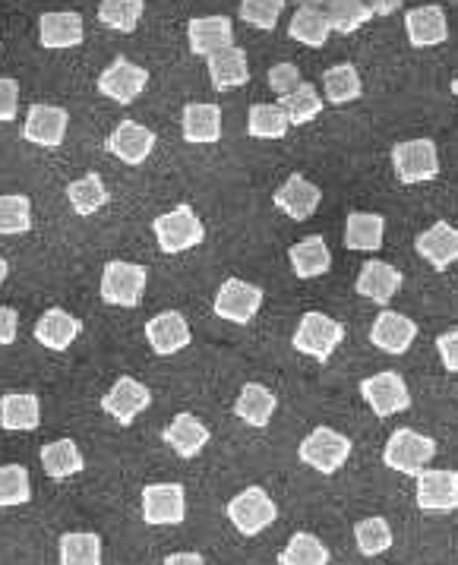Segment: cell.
<instances>
[{
  "mask_svg": "<svg viewBox=\"0 0 458 565\" xmlns=\"http://www.w3.org/2000/svg\"><path fill=\"white\" fill-rule=\"evenodd\" d=\"M149 285V269L139 263H124V259H111L102 269V285L98 295L105 303L120 307V310H137Z\"/></svg>",
  "mask_w": 458,
  "mask_h": 565,
  "instance_id": "cell-1",
  "label": "cell"
},
{
  "mask_svg": "<svg viewBox=\"0 0 458 565\" xmlns=\"http://www.w3.org/2000/svg\"><path fill=\"white\" fill-rule=\"evenodd\" d=\"M152 234L159 241L161 253L174 256V253H187V249L200 247L203 237H206V227H203L200 215L190 205H178V209L164 212V215H159L152 222Z\"/></svg>",
  "mask_w": 458,
  "mask_h": 565,
  "instance_id": "cell-2",
  "label": "cell"
},
{
  "mask_svg": "<svg viewBox=\"0 0 458 565\" xmlns=\"http://www.w3.org/2000/svg\"><path fill=\"white\" fill-rule=\"evenodd\" d=\"M342 341H344V326L339 322V319L310 310V313H303V317H300L298 332H295L291 344H295V351H300V354H307V358H313V361L326 363Z\"/></svg>",
  "mask_w": 458,
  "mask_h": 565,
  "instance_id": "cell-3",
  "label": "cell"
},
{
  "mask_svg": "<svg viewBox=\"0 0 458 565\" xmlns=\"http://www.w3.org/2000/svg\"><path fill=\"white\" fill-rule=\"evenodd\" d=\"M436 458V443L430 436H420L414 430H395L383 449V461L386 468L398 471V475L417 477L427 471V465Z\"/></svg>",
  "mask_w": 458,
  "mask_h": 565,
  "instance_id": "cell-4",
  "label": "cell"
},
{
  "mask_svg": "<svg viewBox=\"0 0 458 565\" xmlns=\"http://www.w3.org/2000/svg\"><path fill=\"white\" fill-rule=\"evenodd\" d=\"M392 168L402 183H427L439 178V152L434 139H405L392 149Z\"/></svg>",
  "mask_w": 458,
  "mask_h": 565,
  "instance_id": "cell-5",
  "label": "cell"
},
{
  "mask_svg": "<svg viewBox=\"0 0 458 565\" xmlns=\"http://www.w3.org/2000/svg\"><path fill=\"white\" fill-rule=\"evenodd\" d=\"M300 461L310 465L320 475H335L351 455V439L332 427H317L303 443H300Z\"/></svg>",
  "mask_w": 458,
  "mask_h": 565,
  "instance_id": "cell-6",
  "label": "cell"
},
{
  "mask_svg": "<svg viewBox=\"0 0 458 565\" xmlns=\"http://www.w3.org/2000/svg\"><path fill=\"white\" fill-rule=\"evenodd\" d=\"M228 519L244 537H256L278 519V509L263 487H247L228 502Z\"/></svg>",
  "mask_w": 458,
  "mask_h": 565,
  "instance_id": "cell-7",
  "label": "cell"
},
{
  "mask_svg": "<svg viewBox=\"0 0 458 565\" xmlns=\"http://www.w3.org/2000/svg\"><path fill=\"white\" fill-rule=\"evenodd\" d=\"M146 86H149V70L127 61V57H115L98 76V92L117 105H134L146 92Z\"/></svg>",
  "mask_w": 458,
  "mask_h": 565,
  "instance_id": "cell-8",
  "label": "cell"
},
{
  "mask_svg": "<svg viewBox=\"0 0 458 565\" xmlns=\"http://www.w3.org/2000/svg\"><path fill=\"white\" fill-rule=\"evenodd\" d=\"M259 307H263V288H259V285H251V281H241V278H228V281L219 288L215 303H212L215 317L237 322V326L251 322V319L259 313Z\"/></svg>",
  "mask_w": 458,
  "mask_h": 565,
  "instance_id": "cell-9",
  "label": "cell"
},
{
  "mask_svg": "<svg viewBox=\"0 0 458 565\" xmlns=\"http://www.w3.org/2000/svg\"><path fill=\"white\" fill-rule=\"evenodd\" d=\"M149 405H152L149 385H142L139 380H134V376H120V380L105 392V398H102V411H105L108 417H115L120 427H130Z\"/></svg>",
  "mask_w": 458,
  "mask_h": 565,
  "instance_id": "cell-10",
  "label": "cell"
},
{
  "mask_svg": "<svg viewBox=\"0 0 458 565\" xmlns=\"http://www.w3.org/2000/svg\"><path fill=\"white\" fill-rule=\"evenodd\" d=\"M361 395L364 402L373 407L376 417H392L412 407V392L398 373H376L361 383Z\"/></svg>",
  "mask_w": 458,
  "mask_h": 565,
  "instance_id": "cell-11",
  "label": "cell"
},
{
  "mask_svg": "<svg viewBox=\"0 0 458 565\" xmlns=\"http://www.w3.org/2000/svg\"><path fill=\"white\" fill-rule=\"evenodd\" d=\"M70 130V114L67 108H57V105H32L25 114L23 124V139L32 146H42V149H57Z\"/></svg>",
  "mask_w": 458,
  "mask_h": 565,
  "instance_id": "cell-12",
  "label": "cell"
},
{
  "mask_svg": "<svg viewBox=\"0 0 458 565\" xmlns=\"http://www.w3.org/2000/svg\"><path fill=\"white\" fill-rule=\"evenodd\" d=\"M417 509L420 512H456L458 509V471H420L417 475Z\"/></svg>",
  "mask_w": 458,
  "mask_h": 565,
  "instance_id": "cell-13",
  "label": "cell"
},
{
  "mask_svg": "<svg viewBox=\"0 0 458 565\" xmlns=\"http://www.w3.org/2000/svg\"><path fill=\"white\" fill-rule=\"evenodd\" d=\"M146 524H181L187 519V493L181 483H152L142 490Z\"/></svg>",
  "mask_w": 458,
  "mask_h": 565,
  "instance_id": "cell-14",
  "label": "cell"
},
{
  "mask_svg": "<svg viewBox=\"0 0 458 565\" xmlns=\"http://www.w3.org/2000/svg\"><path fill=\"white\" fill-rule=\"evenodd\" d=\"M108 152L124 164H142L156 149V134L142 127L137 120H120L115 130L108 134Z\"/></svg>",
  "mask_w": 458,
  "mask_h": 565,
  "instance_id": "cell-15",
  "label": "cell"
},
{
  "mask_svg": "<svg viewBox=\"0 0 458 565\" xmlns=\"http://www.w3.org/2000/svg\"><path fill=\"white\" fill-rule=\"evenodd\" d=\"M86 39V25L76 10H54V13H42L39 20V42L47 51H67V47L83 45Z\"/></svg>",
  "mask_w": 458,
  "mask_h": 565,
  "instance_id": "cell-16",
  "label": "cell"
},
{
  "mask_svg": "<svg viewBox=\"0 0 458 565\" xmlns=\"http://www.w3.org/2000/svg\"><path fill=\"white\" fill-rule=\"evenodd\" d=\"M187 42L196 57H212L234 45V23L231 17H196L187 23Z\"/></svg>",
  "mask_w": 458,
  "mask_h": 565,
  "instance_id": "cell-17",
  "label": "cell"
},
{
  "mask_svg": "<svg viewBox=\"0 0 458 565\" xmlns=\"http://www.w3.org/2000/svg\"><path fill=\"white\" fill-rule=\"evenodd\" d=\"M322 200V190L317 183H310L303 174H291L288 181L281 183L278 190H275L273 203L275 209H281L288 218H295V222H307L317 209H320Z\"/></svg>",
  "mask_w": 458,
  "mask_h": 565,
  "instance_id": "cell-18",
  "label": "cell"
},
{
  "mask_svg": "<svg viewBox=\"0 0 458 565\" xmlns=\"http://www.w3.org/2000/svg\"><path fill=\"white\" fill-rule=\"evenodd\" d=\"M146 341L159 358H171L190 344V326L178 310H164L146 322Z\"/></svg>",
  "mask_w": 458,
  "mask_h": 565,
  "instance_id": "cell-19",
  "label": "cell"
},
{
  "mask_svg": "<svg viewBox=\"0 0 458 565\" xmlns=\"http://www.w3.org/2000/svg\"><path fill=\"white\" fill-rule=\"evenodd\" d=\"M405 32L414 47H434L443 45L449 39V23L443 7L427 3V7H414L405 13Z\"/></svg>",
  "mask_w": 458,
  "mask_h": 565,
  "instance_id": "cell-20",
  "label": "cell"
},
{
  "mask_svg": "<svg viewBox=\"0 0 458 565\" xmlns=\"http://www.w3.org/2000/svg\"><path fill=\"white\" fill-rule=\"evenodd\" d=\"M32 335H35L39 344H45L47 351H67L70 344L83 335V319H76L61 307H51L39 317Z\"/></svg>",
  "mask_w": 458,
  "mask_h": 565,
  "instance_id": "cell-21",
  "label": "cell"
},
{
  "mask_svg": "<svg viewBox=\"0 0 458 565\" xmlns=\"http://www.w3.org/2000/svg\"><path fill=\"white\" fill-rule=\"evenodd\" d=\"M417 339V326H414V319L402 317V313H395V310H383L376 322H373V329H370V341L380 348V351H386V354H405L408 348Z\"/></svg>",
  "mask_w": 458,
  "mask_h": 565,
  "instance_id": "cell-22",
  "label": "cell"
},
{
  "mask_svg": "<svg viewBox=\"0 0 458 565\" xmlns=\"http://www.w3.org/2000/svg\"><path fill=\"white\" fill-rule=\"evenodd\" d=\"M402 271L390 266V263H380V259H370L364 263V269L358 275V295L366 297V300H373V303H380V307H386L392 297L398 295V288H402Z\"/></svg>",
  "mask_w": 458,
  "mask_h": 565,
  "instance_id": "cell-23",
  "label": "cell"
},
{
  "mask_svg": "<svg viewBox=\"0 0 458 565\" xmlns=\"http://www.w3.org/2000/svg\"><path fill=\"white\" fill-rule=\"evenodd\" d=\"M42 424V402L32 392H7L0 398V427L13 433L39 430Z\"/></svg>",
  "mask_w": 458,
  "mask_h": 565,
  "instance_id": "cell-24",
  "label": "cell"
},
{
  "mask_svg": "<svg viewBox=\"0 0 458 565\" xmlns=\"http://www.w3.org/2000/svg\"><path fill=\"white\" fill-rule=\"evenodd\" d=\"M414 247L434 269H449L458 263V231L449 222H436L417 237Z\"/></svg>",
  "mask_w": 458,
  "mask_h": 565,
  "instance_id": "cell-25",
  "label": "cell"
},
{
  "mask_svg": "<svg viewBox=\"0 0 458 565\" xmlns=\"http://www.w3.org/2000/svg\"><path fill=\"white\" fill-rule=\"evenodd\" d=\"M209 79L219 92L241 89L251 83V64H247V54L237 45L225 47L219 54L209 57Z\"/></svg>",
  "mask_w": 458,
  "mask_h": 565,
  "instance_id": "cell-26",
  "label": "cell"
},
{
  "mask_svg": "<svg viewBox=\"0 0 458 565\" xmlns=\"http://www.w3.org/2000/svg\"><path fill=\"white\" fill-rule=\"evenodd\" d=\"M164 443L181 455V458H196L206 449L209 427L193 417V414H178L168 427H164Z\"/></svg>",
  "mask_w": 458,
  "mask_h": 565,
  "instance_id": "cell-27",
  "label": "cell"
},
{
  "mask_svg": "<svg viewBox=\"0 0 458 565\" xmlns=\"http://www.w3.org/2000/svg\"><path fill=\"white\" fill-rule=\"evenodd\" d=\"M183 139L209 146L222 139V108L219 105H187L183 108Z\"/></svg>",
  "mask_w": 458,
  "mask_h": 565,
  "instance_id": "cell-28",
  "label": "cell"
},
{
  "mask_svg": "<svg viewBox=\"0 0 458 565\" xmlns=\"http://www.w3.org/2000/svg\"><path fill=\"white\" fill-rule=\"evenodd\" d=\"M383 234H386V218L383 215L351 212L348 225H344V247L361 249V253H376L383 247Z\"/></svg>",
  "mask_w": 458,
  "mask_h": 565,
  "instance_id": "cell-29",
  "label": "cell"
},
{
  "mask_svg": "<svg viewBox=\"0 0 458 565\" xmlns=\"http://www.w3.org/2000/svg\"><path fill=\"white\" fill-rule=\"evenodd\" d=\"M275 407H278V398H275L266 385L247 383L241 388L237 402H234V414H237L244 424H251V427H266V424L273 420Z\"/></svg>",
  "mask_w": 458,
  "mask_h": 565,
  "instance_id": "cell-30",
  "label": "cell"
},
{
  "mask_svg": "<svg viewBox=\"0 0 458 565\" xmlns=\"http://www.w3.org/2000/svg\"><path fill=\"white\" fill-rule=\"evenodd\" d=\"M288 35L307 47L326 45V42H329V35H332V25H329V20H326V10L313 7V3H303V7H298V10H295V17H291V23H288Z\"/></svg>",
  "mask_w": 458,
  "mask_h": 565,
  "instance_id": "cell-31",
  "label": "cell"
},
{
  "mask_svg": "<svg viewBox=\"0 0 458 565\" xmlns=\"http://www.w3.org/2000/svg\"><path fill=\"white\" fill-rule=\"evenodd\" d=\"M42 468L51 480H67L86 468V458L73 439H54V443L42 446Z\"/></svg>",
  "mask_w": 458,
  "mask_h": 565,
  "instance_id": "cell-32",
  "label": "cell"
},
{
  "mask_svg": "<svg viewBox=\"0 0 458 565\" xmlns=\"http://www.w3.org/2000/svg\"><path fill=\"white\" fill-rule=\"evenodd\" d=\"M288 259H291V269L298 278H317L332 266V253L322 237H303L300 244L288 249Z\"/></svg>",
  "mask_w": 458,
  "mask_h": 565,
  "instance_id": "cell-33",
  "label": "cell"
},
{
  "mask_svg": "<svg viewBox=\"0 0 458 565\" xmlns=\"http://www.w3.org/2000/svg\"><path fill=\"white\" fill-rule=\"evenodd\" d=\"M67 200L76 215H95L98 209L108 205L111 193H108V186H105V181L98 174H83V178L70 181Z\"/></svg>",
  "mask_w": 458,
  "mask_h": 565,
  "instance_id": "cell-34",
  "label": "cell"
},
{
  "mask_svg": "<svg viewBox=\"0 0 458 565\" xmlns=\"http://www.w3.org/2000/svg\"><path fill=\"white\" fill-rule=\"evenodd\" d=\"M142 13H146L142 0H98V23L108 25L111 32H120V35L137 32Z\"/></svg>",
  "mask_w": 458,
  "mask_h": 565,
  "instance_id": "cell-35",
  "label": "cell"
},
{
  "mask_svg": "<svg viewBox=\"0 0 458 565\" xmlns=\"http://www.w3.org/2000/svg\"><path fill=\"white\" fill-rule=\"evenodd\" d=\"M322 92L332 105H348V102H358L361 98V76L351 64H339V67H329L322 73Z\"/></svg>",
  "mask_w": 458,
  "mask_h": 565,
  "instance_id": "cell-36",
  "label": "cell"
},
{
  "mask_svg": "<svg viewBox=\"0 0 458 565\" xmlns=\"http://www.w3.org/2000/svg\"><path fill=\"white\" fill-rule=\"evenodd\" d=\"M32 231V200L23 193H0V237Z\"/></svg>",
  "mask_w": 458,
  "mask_h": 565,
  "instance_id": "cell-37",
  "label": "cell"
},
{
  "mask_svg": "<svg viewBox=\"0 0 458 565\" xmlns=\"http://www.w3.org/2000/svg\"><path fill=\"white\" fill-rule=\"evenodd\" d=\"M278 105L285 108V114H288V124H291V127H303V124H310L313 117H320V111H322L320 92L313 89L310 83H300L295 92L281 95V98H278Z\"/></svg>",
  "mask_w": 458,
  "mask_h": 565,
  "instance_id": "cell-38",
  "label": "cell"
},
{
  "mask_svg": "<svg viewBox=\"0 0 458 565\" xmlns=\"http://www.w3.org/2000/svg\"><path fill=\"white\" fill-rule=\"evenodd\" d=\"M61 565H102V537L73 531L61 537Z\"/></svg>",
  "mask_w": 458,
  "mask_h": 565,
  "instance_id": "cell-39",
  "label": "cell"
},
{
  "mask_svg": "<svg viewBox=\"0 0 458 565\" xmlns=\"http://www.w3.org/2000/svg\"><path fill=\"white\" fill-rule=\"evenodd\" d=\"M370 17L373 13H370L366 0H329L326 3V20L332 25V32H339V35L358 32Z\"/></svg>",
  "mask_w": 458,
  "mask_h": 565,
  "instance_id": "cell-40",
  "label": "cell"
},
{
  "mask_svg": "<svg viewBox=\"0 0 458 565\" xmlns=\"http://www.w3.org/2000/svg\"><path fill=\"white\" fill-rule=\"evenodd\" d=\"M32 499V477L25 465H0V509L25 505Z\"/></svg>",
  "mask_w": 458,
  "mask_h": 565,
  "instance_id": "cell-41",
  "label": "cell"
},
{
  "mask_svg": "<svg viewBox=\"0 0 458 565\" xmlns=\"http://www.w3.org/2000/svg\"><path fill=\"white\" fill-rule=\"evenodd\" d=\"M281 565H329V550L313 534H295L288 546L278 553Z\"/></svg>",
  "mask_w": 458,
  "mask_h": 565,
  "instance_id": "cell-42",
  "label": "cell"
},
{
  "mask_svg": "<svg viewBox=\"0 0 458 565\" xmlns=\"http://www.w3.org/2000/svg\"><path fill=\"white\" fill-rule=\"evenodd\" d=\"M288 114L281 105H253L247 114V130L256 139H281L288 134Z\"/></svg>",
  "mask_w": 458,
  "mask_h": 565,
  "instance_id": "cell-43",
  "label": "cell"
},
{
  "mask_svg": "<svg viewBox=\"0 0 458 565\" xmlns=\"http://www.w3.org/2000/svg\"><path fill=\"white\" fill-rule=\"evenodd\" d=\"M354 541L364 556H380L392 546V527L386 519H364L354 524Z\"/></svg>",
  "mask_w": 458,
  "mask_h": 565,
  "instance_id": "cell-44",
  "label": "cell"
},
{
  "mask_svg": "<svg viewBox=\"0 0 458 565\" xmlns=\"http://www.w3.org/2000/svg\"><path fill=\"white\" fill-rule=\"evenodd\" d=\"M281 10H285V0H241L237 17L259 32H273L281 20Z\"/></svg>",
  "mask_w": 458,
  "mask_h": 565,
  "instance_id": "cell-45",
  "label": "cell"
},
{
  "mask_svg": "<svg viewBox=\"0 0 458 565\" xmlns=\"http://www.w3.org/2000/svg\"><path fill=\"white\" fill-rule=\"evenodd\" d=\"M300 83H303V79H300V70L295 67V64H288V61H285V64H275V67L269 70V89H273L278 98L298 89Z\"/></svg>",
  "mask_w": 458,
  "mask_h": 565,
  "instance_id": "cell-46",
  "label": "cell"
},
{
  "mask_svg": "<svg viewBox=\"0 0 458 565\" xmlns=\"http://www.w3.org/2000/svg\"><path fill=\"white\" fill-rule=\"evenodd\" d=\"M20 114V83L10 76H0V124L17 120Z\"/></svg>",
  "mask_w": 458,
  "mask_h": 565,
  "instance_id": "cell-47",
  "label": "cell"
},
{
  "mask_svg": "<svg viewBox=\"0 0 458 565\" xmlns=\"http://www.w3.org/2000/svg\"><path fill=\"white\" fill-rule=\"evenodd\" d=\"M436 351H439L443 366H446L449 373H458V326L456 329H449L446 335L436 339Z\"/></svg>",
  "mask_w": 458,
  "mask_h": 565,
  "instance_id": "cell-48",
  "label": "cell"
},
{
  "mask_svg": "<svg viewBox=\"0 0 458 565\" xmlns=\"http://www.w3.org/2000/svg\"><path fill=\"white\" fill-rule=\"evenodd\" d=\"M20 332V313L10 307H0V344H13Z\"/></svg>",
  "mask_w": 458,
  "mask_h": 565,
  "instance_id": "cell-49",
  "label": "cell"
},
{
  "mask_svg": "<svg viewBox=\"0 0 458 565\" xmlns=\"http://www.w3.org/2000/svg\"><path fill=\"white\" fill-rule=\"evenodd\" d=\"M366 7H370L373 17H390L402 7V0H366Z\"/></svg>",
  "mask_w": 458,
  "mask_h": 565,
  "instance_id": "cell-50",
  "label": "cell"
},
{
  "mask_svg": "<svg viewBox=\"0 0 458 565\" xmlns=\"http://www.w3.org/2000/svg\"><path fill=\"white\" fill-rule=\"evenodd\" d=\"M164 565H206V559L200 553H171Z\"/></svg>",
  "mask_w": 458,
  "mask_h": 565,
  "instance_id": "cell-51",
  "label": "cell"
},
{
  "mask_svg": "<svg viewBox=\"0 0 458 565\" xmlns=\"http://www.w3.org/2000/svg\"><path fill=\"white\" fill-rule=\"evenodd\" d=\"M7 275H10V263H7V259L0 256V285L7 281Z\"/></svg>",
  "mask_w": 458,
  "mask_h": 565,
  "instance_id": "cell-52",
  "label": "cell"
},
{
  "mask_svg": "<svg viewBox=\"0 0 458 565\" xmlns=\"http://www.w3.org/2000/svg\"><path fill=\"white\" fill-rule=\"evenodd\" d=\"M452 95H456V98H458V79H452Z\"/></svg>",
  "mask_w": 458,
  "mask_h": 565,
  "instance_id": "cell-53",
  "label": "cell"
}]
</instances>
